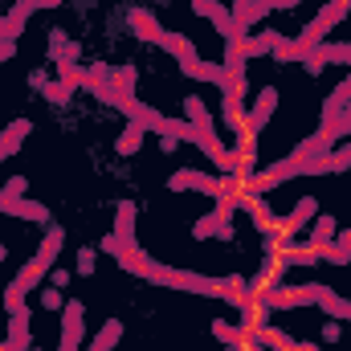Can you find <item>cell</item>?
I'll return each instance as SVG.
<instances>
[{
    "mask_svg": "<svg viewBox=\"0 0 351 351\" xmlns=\"http://www.w3.org/2000/svg\"><path fill=\"white\" fill-rule=\"evenodd\" d=\"M114 262L123 265L127 274L143 278V282H156V286H168V290H188V294H208V298H229V278H208V274H188V269H172V265H160L156 258H147L139 245L123 250Z\"/></svg>",
    "mask_w": 351,
    "mask_h": 351,
    "instance_id": "obj_1",
    "label": "cell"
},
{
    "mask_svg": "<svg viewBox=\"0 0 351 351\" xmlns=\"http://www.w3.org/2000/svg\"><path fill=\"white\" fill-rule=\"evenodd\" d=\"M348 12H351V0H331V4H327V8H323L315 21H306V29H302L294 41H298L302 49H315V45H323V41H327V33H331V29H335V25L348 16Z\"/></svg>",
    "mask_w": 351,
    "mask_h": 351,
    "instance_id": "obj_2",
    "label": "cell"
},
{
    "mask_svg": "<svg viewBox=\"0 0 351 351\" xmlns=\"http://www.w3.org/2000/svg\"><path fill=\"white\" fill-rule=\"evenodd\" d=\"M315 217H319V200H315V196H302V200L294 204V213L278 221V241H274V245H290V237H298Z\"/></svg>",
    "mask_w": 351,
    "mask_h": 351,
    "instance_id": "obj_3",
    "label": "cell"
},
{
    "mask_svg": "<svg viewBox=\"0 0 351 351\" xmlns=\"http://www.w3.org/2000/svg\"><path fill=\"white\" fill-rule=\"evenodd\" d=\"M82 339H86V311L74 298V302L62 306V343H58V351H82Z\"/></svg>",
    "mask_w": 351,
    "mask_h": 351,
    "instance_id": "obj_4",
    "label": "cell"
},
{
    "mask_svg": "<svg viewBox=\"0 0 351 351\" xmlns=\"http://www.w3.org/2000/svg\"><path fill=\"white\" fill-rule=\"evenodd\" d=\"M331 62H339V66H351V45H339V41H323V45H315V49H306V58H302V66H306V74L311 78H319Z\"/></svg>",
    "mask_w": 351,
    "mask_h": 351,
    "instance_id": "obj_5",
    "label": "cell"
},
{
    "mask_svg": "<svg viewBox=\"0 0 351 351\" xmlns=\"http://www.w3.org/2000/svg\"><path fill=\"white\" fill-rule=\"evenodd\" d=\"M192 12H200L204 21H213V25H217V33H221L225 41H241V33H237V21H233L229 4H221V0H192Z\"/></svg>",
    "mask_w": 351,
    "mask_h": 351,
    "instance_id": "obj_6",
    "label": "cell"
},
{
    "mask_svg": "<svg viewBox=\"0 0 351 351\" xmlns=\"http://www.w3.org/2000/svg\"><path fill=\"white\" fill-rule=\"evenodd\" d=\"M127 25H131V33L139 37V41H147V45H160V37H164V25L156 21V12L152 8H127Z\"/></svg>",
    "mask_w": 351,
    "mask_h": 351,
    "instance_id": "obj_7",
    "label": "cell"
},
{
    "mask_svg": "<svg viewBox=\"0 0 351 351\" xmlns=\"http://www.w3.org/2000/svg\"><path fill=\"white\" fill-rule=\"evenodd\" d=\"M221 119H225V127H229L237 139L245 135V139L254 143V135H250V110L241 106V98H237V94H225V98H221Z\"/></svg>",
    "mask_w": 351,
    "mask_h": 351,
    "instance_id": "obj_8",
    "label": "cell"
},
{
    "mask_svg": "<svg viewBox=\"0 0 351 351\" xmlns=\"http://www.w3.org/2000/svg\"><path fill=\"white\" fill-rule=\"evenodd\" d=\"M351 168V143H339V147H331L327 156H319V160H311L302 176H327V172H348Z\"/></svg>",
    "mask_w": 351,
    "mask_h": 351,
    "instance_id": "obj_9",
    "label": "cell"
},
{
    "mask_svg": "<svg viewBox=\"0 0 351 351\" xmlns=\"http://www.w3.org/2000/svg\"><path fill=\"white\" fill-rule=\"evenodd\" d=\"M33 12H37V8H33L29 0H16V4L0 16V41H16V37L25 33V25H29Z\"/></svg>",
    "mask_w": 351,
    "mask_h": 351,
    "instance_id": "obj_10",
    "label": "cell"
},
{
    "mask_svg": "<svg viewBox=\"0 0 351 351\" xmlns=\"http://www.w3.org/2000/svg\"><path fill=\"white\" fill-rule=\"evenodd\" d=\"M29 86L37 90V94H45L53 106H70V94H74L62 78H49L45 70H33V74H29Z\"/></svg>",
    "mask_w": 351,
    "mask_h": 351,
    "instance_id": "obj_11",
    "label": "cell"
},
{
    "mask_svg": "<svg viewBox=\"0 0 351 351\" xmlns=\"http://www.w3.org/2000/svg\"><path fill=\"white\" fill-rule=\"evenodd\" d=\"M33 135V119H12L4 131H0V160H8V156H16L21 152V143Z\"/></svg>",
    "mask_w": 351,
    "mask_h": 351,
    "instance_id": "obj_12",
    "label": "cell"
},
{
    "mask_svg": "<svg viewBox=\"0 0 351 351\" xmlns=\"http://www.w3.org/2000/svg\"><path fill=\"white\" fill-rule=\"evenodd\" d=\"M274 110H278V90L265 86L262 94H258V102H254V110H250V135H258L265 123L274 119Z\"/></svg>",
    "mask_w": 351,
    "mask_h": 351,
    "instance_id": "obj_13",
    "label": "cell"
},
{
    "mask_svg": "<svg viewBox=\"0 0 351 351\" xmlns=\"http://www.w3.org/2000/svg\"><path fill=\"white\" fill-rule=\"evenodd\" d=\"M315 306H323L331 319H348L351 323V302L348 298H339L331 286H323V282H315Z\"/></svg>",
    "mask_w": 351,
    "mask_h": 351,
    "instance_id": "obj_14",
    "label": "cell"
},
{
    "mask_svg": "<svg viewBox=\"0 0 351 351\" xmlns=\"http://www.w3.org/2000/svg\"><path fill=\"white\" fill-rule=\"evenodd\" d=\"M4 213H8V217H21V221L49 225V208H45V204H37V200H25V196H16V200H8V196H4Z\"/></svg>",
    "mask_w": 351,
    "mask_h": 351,
    "instance_id": "obj_15",
    "label": "cell"
},
{
    "mask_svg": "<svg viewBox=\"0 0 351 351\" xmlns=\"http://www.w3.org/2000/svg\"><path fill=\"white\" fill-rule=\"evenodd\" d=\"M348 102H351V74L335 90H331L327 98H323V127H331V123L343 114V106H348Z\"/></svg>",
    "mask_w": 351,
    "mask_h": 351,
    "instance_id": "obj_16",
    "label": "cell"
},
{
    "mask_svg": "<svg viewBox=\"0 0 351 351\" xmlns=\"http://www.w3.org/2000/svg\"><path fill=\"white\" fill-rule=\"evenodd\" d=\"M78 41H70L62 29H49V45H45V53H49V62L58 66V62H78Z\"/></svg>",
    "mask_w": 351,
    "mask_h": 351,
    "instance_id": "obj_17",
    "label": "cell"
},
{
    "mask_svg": "<svg viewBox=\"0 0 351 351\" xmlns=\"http://www.w3.org/2000/svg\"><path fill=\"white\" fill-rule=\"evenodd\" d=\"M114 237H119V245L123 250H131L135 245V204L131 200H123L119 204V213H114V229H110Z\"/></svg>",
    "mask_w": 351,
    "mask_h": 351,
    "instance_id": "obj_18",
    "label": "cell"
},
{
    "mask_svg": "<svg viewBox=\"0 0 351 351\" xmlns=\"http://www.w3.org/2000/svg\"><path fill=\"white\" fill-rule=\"evenodd\" d=\"M62 245H66V229L62 225H49V233H45V241L37 245V262L45 265V269H53V262H58V254H62Z\"/></svg>",
    "mask_w": 351,
    "mask_h": 351,
    "instance_id": "obj_19",
    "label": "cell"
},
{
    "mask_svg": "<svg viewBox=\"0 0 351 351\" xmlns=\"http://www.w3.org/2000/svg\"><path fill=\"white\" fill-rule=\"evenodd\" d=\"M282 41H286V37L269 29V33H258V37H241L237 45H241V53H245V62H250V58H262V53H274V49H278Z\"/></svg>",
    "mask_w": 351,
    "mask_h": 351,
    "instance_id": "obj_20",
    "label": "cell"
},
{
    "mask_svg": "<svg viewBox=\"0 0 351 351\" xmlns=\"http://www.w3.org/2000/svg\"><path fill=\"white\" fill-rule=\"evenodd\" d=\"M335 233H339V221H335L331 213H319V217H315V229H311V237H306V245H315V250L323 254V245H331Z\"/></svg>",
    "mask_w": 351,
    "mask_h": 351,
    "instance_id": "obj_21",
    "label": "cell"
},
{
    "mask_svg": "<svg viewBox=\"0 0 351 351\" xmlns=\"http://www.w3.org/2000/svg\"><path fill=\"white\" fill-rule=\"evenodd\" d=\"M278 250V262L282 265H315L323 262V254L315 245H274Z\"/></svg>",
    "mask_w": 351,
    "mask_h": 351,
    "instance_id": "obj_22",
    "label": "cell"
},
{
    "mask_svg": "<svg viewBox=\"0 0 351 351\" xmlns=\"http://www.w3.org/2000/svg\"><path fill=\"white\" fill-rule=\"evenodd\" d=\"M213 335H217V339H221V343H225V348H250V343H254V335H250V327H229V323H225V319H217V323H213Z\"/></svg>",
    "mask_w": 351,
    "mask_h": 351,
    "instance_id": "obj_23",
    "label": "cell"
},
{
    "mask_svg": "<svg viewBox=\"0 0 351 351\" xmlns=\"http://www.w3.org/2000/svg\"><path fill=\"white\" fill-rule=\"evenodd\" d=\"M119 339H123V319H106V323H102V331L90 339L86 351H114V348H119Z\"/></svg>",
    "mask_w": 351,
    "mask_h": 351,
    "instance_id": "obj_24",
    "label": "cell"
},
{
    "mask_svg": "<svg viewBox=\"0 0 351 351\" xmlns=\"http://www.w3.org/2000/svg\"><path fill=\"white\" fill-rule=\"evenodd\" d=\"M323 262H331V265H351V229L335 233V241H331V245H323Z\"/></svg>",
    "mask_w": 351,
    "mask_h": 351,
    "instance_id": "obj_25",
    "label": "cell"
},
{
    "mask_svg": "<svg viewBox=\"0 0 351 351\" xmlns=\"http://www.w3.org/2000/svg\"><path fill=\"white\" fill-rule=\"evenodd\" d=\"M143 135H147V131H143L139 123H127V131L119 135V143H114V152H119V156H135V152L143 147Z\"/></svg>",
    "mask_w": 351,
    "mask_h": 351,
    "instance_id": "obj_26",
    "label": "cell"
},
{
    "mask_svg": "<svg viewBox=\"0 0 351 351\" xmlns=\"http://www.w3.org/2000/svg\"><path fill=\"white\" fill-rule=\"evenodd\" d=\"M86 74H90V66H78V62H58V78H62L70 90L86 86Z\"/></svg>",
    "mask_w": 351,
    "mask_h": 351,
    "instance_id": "obj_27",
    "label": "cell"
},
{
    "mask_svg": "<svg viewBox=\"0 0 351 351\" xmlns=\"http://www.w3.org/2000/svg\"><path fill=\"white\" fill-rule=\"evenodd\" d=\"M160 45H164V49L172 53L176 62H180V58H188V53H196V49H192V41H188L184 33H168V29H164V37H160Z\"/></svg>",
    "mask_w": 351,
    "mask_h": 351,
    "instance_id": "obj_28",
    "label": "cell"
},
{
    "mask_svg": "<svg viewBox=\"0 0 351 351\" xmlns=\"http://www.w3.org/2000/svg\"><path fill=\"white\" fill-rule=\"evenodd\" d=\"M110 82L119 94H135V82H139V70L135 66H119V70H110Z\"/></svg>",
    "mask_w": 351,
    "mask_h": 351,
    "instance_id": "obj_29",
    "label": "cell"
},
{
    "mask_svg": "<svg viewBox=\"0 0 351 351\" xmlns=\"http://www.w3.org/2000/svg\"><path fill=\"white\" fill-rule=\"evenodd\" d=\"M302 58H306V49H302L298 41H290V37L274 49V62H302Z\"/></svg>",
    "mask_w": 351,
    "mask_h": 351,
    "instance_id": "obj_30",
    "label": "cell"
},
{
    "mask_svg": "<svg viewBox=\"0 0 351 351\" xmlns=\"http://www.w3.org/2000/svg\"><path fill=\"white\" fill-rule=\"evenodd\" d=\"M323 131H327V135H331L335 143H339V139H348V135H351V102L343 106V114H339V119H335L331 127H323Z\"/></svg>",
    "mask_w": 351,
    "mask_h": 351,
    "instance_id": "obj_31",
    "label": "cell"
},
{
    "mask_svg": "<svg viewBox=\"0 0 351 351\" xmlns=\"http://www.w3.org/2000/svg\"><path fill=\"white\" fill-rule=\"evenodd\" d=\"M37 302H41L45 311H62V306H66V298H62V290H58V286H41Z\"/></svg>",
    "mask_w": 351,
    "mask_h": 351,
    "instance_id": "obj_32",
    "label": "cell"
},
{
    "mask_svg": "<svg viewBox=\"0 0 351 351\" xmlns=\"http://www.w3.org/2000/svg\"><path fill=\"white\" fill-rule=\"evenodd\" d=\"M94 262H98V254H94L90 245H82V250H78V262H74V274H78V278H90V274H94Z\"/></svg>",
    "mask_w": 351,
    "mask_h": 351,
    "instance_id": "obj_33",
    "label": "cell"
},
{
    "mask_svg": "<svg viewBox=\"0 0 351 351\" xmlns=\"http://www.w3.org/2000/svg\"><path fill=\"white\" fill-rule=\"evenodd\" d=\"M25 188H29V180H25V176H12V180H4L0 192H4L8 200H16V196H25Z\"/></svg>",
    "mask_w": 351,
    "mask_h": 351,
    "instance_id": "obj_34",
    "label": "cell"
},
{
    "mask_svg": "<svg viewBox=\"0 0 351 351\" xmlns=\"http://www.w3.org/2000/svg\"><path fill=\"white\" fill-rule=\"evenodd\" d=\"M319 339H323V343H339V339H343V327H339V319H331V323L319 331Z\"/></svg>",
    "mask_w": 351,
    "mask_h": 351,
    "instance_id": "obj_35",
    "label": "cell"
},
{
    "mask_svg": "<svg viewBox=\"0 0 351 351\" xmlns=\"http://www.w3.org/2000/svg\"><path fill=\"white\" fill-rule=\"evenodd\" d=\"M70 278H74V269H49V286H58V290H66Z\"/></svg>",
    "mask_w": 351,
    "mask_h": 351,
    "instance_id": "obj_36",
    "label": "cell"
},
{
    "mask_svg": "<svg viewBox=\"0 0 351 351\" xmlns=\"http://www.w3.org/2000/svg\"><path fill=\"white\" fill-rule=\"evenodd\" d=\"M254 8V0H233L229 4V12H233V21H245V12Z\"/></svg>",
    "mask_w": 351,
    "mask_h": 351,
    "instance_id": "obj_37",
    "label": "cell"
},
{
    "mask_svg": "<svg viewBox=\"0 0 351 351\" xmlns=\"http://www.w3.org/2000/svg\"><path fill=\"white\" fill-rule=\"evenodd\" d=\"M29 4H33V8H58L62 0H29Z\"/></svg>",
    "mask_w": 351,
    "mask_h": 351,
    "instance_id": "obj_38",
    "label": "cell"
},
{
    "mask_svg": "<svg viewBox=\"0 0 351 351\" xmlns=\"http://www.w3.org/2000/svg\"><path fill=\"white\" fill-rule=\"evenodd\" d=\"M274 8H294V4H302V0H269Z\"/></svg>",
    "mask_w": 351,
    "mask_h": 351,
    "instance_id": "obj_39",
    "label": "cell"
},
{
    "mask_svg": "<svg viewBox=\"0 0 351 351\" xmlns=\"http://www.w3.org/2000/svg\"><path fill=\"white\" fill-rule=\"evenodd\" d=\"M245 351H269V348H262V343H250V348H245Z\"/></svg>",
    "mask_w": 351,
    "mask_h": 351,
    "instance_id": "obj_40",
    "label": "cell"
},
{
    "mask_svg": "<svg viewBox=\"0 0 351 351\" xmlns=\"http://www.w3.org/2000/svg\"><path fill=\"white\" fill-rule=\"evenodd\" d=\"M4 258H8V250H4V245H0V262H4Z\"/></svg>",
    "mask_w": 351,
    "mask_h": 351,
    "instance_id": "obj_41",
    "label": "cell"
},
{
    "mask_svg": "<svg viewBox=\"0 0 351 351\" xmlns=\"http://www.w3.org/2000/svg\"><path fill=\"white\" fill-rule=\"evenodd\" d=\"M29 351H41V348H37V343H33V348H29Z\"/></svg>",
    "mask_w": 351,
    "mask_h": 351,
    "instance_id": "obj_42",
    "label": "cell"
}]
</instances>
